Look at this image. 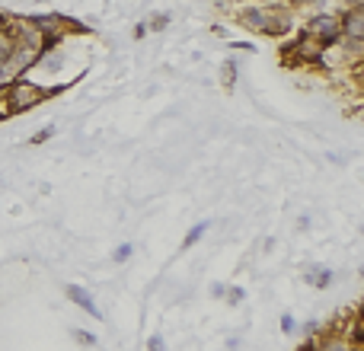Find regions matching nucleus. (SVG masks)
Instances as JSON below:
<instances>
[{
	"instance_id": "obj_6",
	"label": "nucleus",
	"mask_w": 364,
	"mask_h": 351,
	"mask_svg": "<svg viewBox=\"0 0 364 351\" xmlns=\"http://www.w3.org/2000/svg\"><path fill=\"white\" fill-rule=\"evenodd\" d=\"M205 233H208V224H195L192 230H188V237H186V243H182V246H195L201 237H205Z\"/></svg>"
},
{
	"instance_id": "obj_7",
	"label": "nucleus",
	"mask_w": 364,
	"mask_h": 351,
	"mask_svg": "<svg viewBox=\"0 0 364 351\" xmlns=\"http://www.w3.org/2000/svg\"><path fill=\"white\" fill-rule=\"evenodd\" d=\"M74 339H77V342H80V345H96V335L83 333V329H77V333H74Z\"/></svg>"
},
{
	"instance_id": "obj_1",
	"label": "nucleus",
	"mask_w": 364,
	"mask_h": 351,
	"mask_svg": "<svg viewBox=\"0 0 364 351\" xmlns=\"http://www.w3.org/2000/svg\"><path fill=\"white\" fill-rule=\"evenodd\" d=\"M45 99V90L42 87H36V83H13V90H10V106L13 109H32V106H38V102Z\"/></svg>"
},
{
	"instance_id": "obj_3",
	"label": "nucleus",
	"mask_w": 364,
	"mask_h": 351,
	"mask_svg": "<svg viewBox=\"0 0 364 351\" xmlns=\"http://www.w3.org/2000/svg\"><path fill=\"white\" fill-rule=\"evenodd\" d=\"M68 297H70V301H74V303H80V307L87 310L90 316H96V320H100V310H96L93 297H90V294H87V291H83V288H74V284H70V288H68Z\"/></svg>"
},
{
	"instance_id": "obj_11",
	"label": "nucleus",
	"mask_w": 364,
	"mask_h": 351,
	"mask_svg": "<svg viewBox=\"0 0 364 351\" xmlns=\"http://www.w3.org/2000/svg\"><path fill=\"white\" fill-rule=\"evenodd\" d=\"M348 4H355V6H361V0H348Z\"/></svg>"
},
{
	"instance_id": "obj_4",
	"label": "nucleus",
	"mask_w": 364,
	"mask_h": 351,
	"mask_svg": "<svg viewBox=\"0 0 364 351\" xmlns=\"http://www.w3.org/2000/svg\"><path fill=\"white\" fill-rule=\"evenodd\" d=\"M361 29H364V16H361V6H355L346 19V32L355 38V42H361Z\"/></svg>"
},
{
	"instance_id": "obj_2",
	"label": "nucleus",
	"mask_w": 364,
	"mask_h": 351,
	"mask_svg": "<svg viewBox=\"0 0 364 351\" xmlns=\"http://www.w3.org/2000/svg\"><path fill=\"white\" fill-rule=\"evenodd\" d=\"M307 32L316 38H329V42H333V38L339 36V23H336V16H316V19H310Z\"/></svg>"
},
{
	"instance_id": "obj_5",
	"label": "nucleus",
	"mask_w": 364,
	"mask_h": 351,
	"mask_svg": "<svg viewBox=\"0 0 364 351\" xmlns=\"http://www.w3.org/2000/svg\"><path fill=\"white\" fill-rule=\"evenodd\" d=\"M13 58V38L6 32H0V64H6Z\"/></svg>"
},
{
	"instance_id": "obj_9",
	"label": "nucleus",
	"mask_w": 364,
	"mask_h": 351,
	"mask_svg": "<svg viewBox=\"0 0 364 351\" xmlns=\"http://www.w3.org/2000/svg\"><path fill=\"white\" fill-rule=\"evenodd\" d=\"M128 256H132V246H128V243H125V246H119V249H115V262H125Z\"/></svg>"
},
{
	"instance_id": "obj_10",
	"label": "nucleus",
	"mask_w": 364,
	"mask_h": 351,
	"mask_svg": "<svg viewBox=\"0 0 364 351\" xmlns=\"http://www.w3.org/2000/svg\"><path fill=\"white\" fill-rule=\"evenodd\" d=\"M233 74H237V68H233V64H227V68H224V83H227V87H233Z\"/></svg>"
},
{
	"instance_id": "obj_8",
	"label": "nucleus",
	"mask_w": 364,
	"mask_h": 351,
	"mask_svg": "<svg viewBox=\"0 0 364 351\" xmlns=\"http://www.w3.org/2000/svg\"><path fill=\"white\" fill-rule=\"evenodd\" d=\"M51 134H55V128H51V125H48V128H42V131H38L36 138H32V144H42V141H48Z\"/></svg>"
}]
</instances>
